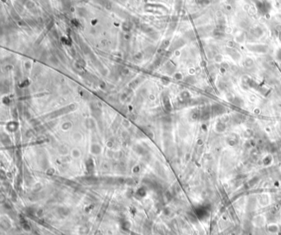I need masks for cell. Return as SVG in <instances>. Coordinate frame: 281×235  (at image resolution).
Masks as SVG:
<instances>
[{
  "mask_svg": "<svg viewBox=\"0 0 281 235\" xmlns=\"http://www.w3.org/2000/svg\"><path fill=\"white\" fill-rule=\"evenodd\" d=\"M225 111V108L219 104H214L211 106V113L214 116L221 115Z\"/></svg>",
  "mask_w": 281,
  "mask_h": 235,
  "instance_id": "6da1fadb",
  "label": "cell"
},
{
  "mask_svg": "<svg viewBox=\"0 0 281 235\" xmlns=\"http://www.w3.org/2000/svg\"><path fill=\"white\" fill-rule=\"evenodd\" d=\"M241 102H242V100L240 99V98H234L233 99V103L235 104V105H237V106H242L241 105Z\"/></svg>",
  "mask_w": 281,
  "mask_h": 235,
  "instance_id": "3957f363",
  "label": "cell"
},
{
  "mask_svg": "<svg viewBox=\"0 0 281 235\" xmlns=\"http://www.w3.org/2000/svg\"><path fill=\"white\" fill-rule=\"evenodd\" d=\"M226 126L223 123H222V122H218L216 125V130H218V132H223L224 130H225Z\"/></svg>",
  "mask_w": 281,
  "mask_h": 235,
  "instance_id": "7a4b0ae2",
  "label": "cell"
},
{
  "mask_svg": "<svg viewBox=\"0 0 281 235\" xmlns=\"http://www.w3.org/2000/svg\"><path fill=\"white\" fill-rule=\"evenodd\" d=\"M278 56H279V58H280V59H281V50L280 51V52H279V54H278Z\"/></svg>",
  "mask_w": 281,
  "mask_h": 235,
  "instance_id": "277c9868",
  "label": "cell"
}]
</instances>
